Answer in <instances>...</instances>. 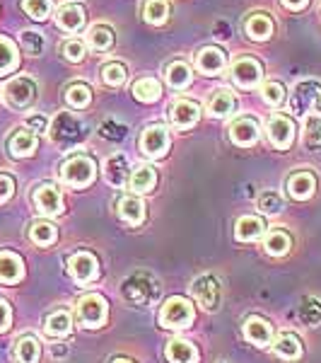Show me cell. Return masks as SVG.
Instances as JSON below:
<instances>
[{
	"instance_id": "9c48e42d",
	"label": "cell",
	"mask_w": 321,
	"mask_h": 363,
	"mask_svg": "<svg viewBox=\"0 0 321 363\" xmlns=\"http://www.w3.org/2000/svg\"><path fill=\"white\" fill-rule=\"evenodd\" d=\"M261 75H264V68L252 56L237 58L235 66H232V78L239 87H256L261 83Z\"/></svg>"
},
{
	"instance_id": "7dc6e473",
	"label": "cell",
	"mask_w": 321,
	"mask_h": 363,
	"mask_svg": "<svg viewBox=\"0 0 321 363\" xmlns=\"http://www.w3.org/2000/svg\"><path fill=\"white\" fill-rule=\"evenodd\" d=\"M22 46L27 49V54L39 56L44 51V37L39 32H22Z\"/></svg>"
},
{
	"instance_id": "5b68a950",
	"label": "cell",
	"mask_w": 321,
	"mask_h": 363,
	"mask_svg": "<svg viewBox=\"0 0 321 363\" xmlns=\"http://www.w3.org/2000/svg\"><path fill=\"white\" fill-rule=\"evenodd\" d=\"M3 97H5V104H8V107L27 109V107H32L34 99H37V83H34L32 78H25V75L13 78L8 85H5Z\"/></svg>"
},
{
	"instance_id": "d6a6232c",
	"label": "cell",
	"mask_w": 321,
	"mask_h": 363,
	"mask_svg": "<svg viewBox=\"0 0 321 363\" xmlns=\"http://www.w3.org/2000/svg\"><path fill=\"white\" fill-rule=\"evenodd\" d=\"M56 225L46 223V220H37V223L29 225V240L39 247H49V245L56 242Z\"/></svg>"
},
{
	"instance_id": "e0dca14e",
	"label": "cell",
	"mask_w": 321,
	"mask_h": 363,
	"mask_svg": "<svg viewBox=\"0 0 321 363\" xmlns=\"http://www.w3.org/2000/svg\"><path fill=\"white\" fill-rule=\"evenodd\" d=\"M25 277V262L15 252H0V284H17Z\"/></svg>"
},
{
	"instance_id": "f6af8a7d",
	"label": "cell",
	"mask_w": 321,
	"mask_h": 363,
	"mask_svg": "<svg viewBox=\"0 0 321 363\" xmlns=\"http://www.w3.org/2000/svg\"><path fill=\"white\" fill-rule=\"evenodd\" d=\"M261 95H264V102H268L271 107H278L285 99V87L280 83H266L261 87Z\"/></svg>"
},
{
	"instance_id": "ab89813d",
	"label": "cell",
	"mask_w": 321,
	"mask_h": 363,
	"mask_svg": "<svg viewBox=\"0 0 321 363\" xmlns=\"http://www.w3.org/2000/svg\"><path fill=\"white\" fill-rule=\"evenodd\" d=\"M90 99H92V90L83 83H75L66 90V102L73 109H85L90 104Z\"/></svg>"
},
{
	"instance_id": "7a4b0ae2",
	"label": "cell",
	"mask_w": 321,
	"mask_h": 363,
	"mask_svg": "<svg viewBox=\"0 0 321 363\" xmlns=\"http://www.w3.org/2000/svg\"><path fill=\"white\" fill-rule=\"evenodd\" d=\"M121 294L133 306H153L160 298V284L153 274H133L131 279L124 281Z\"/></svg>"
},
{
	"instance_id": "ba28073f",
	"label": "cell",
	"mask_w": 321,
	"mask_h": 363,
	"mask_svg": "<svg viewBox=\"0 0 321 363\" xmlns=\"http://www.w3.org/2000/svg\"><path fill=\"white\" fill-rule=\"evenodd\" d=\"M194 298H196L198 306H201L203 310H208V313L218 310V306H220V284H218V279H215L213 274L198 277L194 281Z\"/></svg>"
},
{
	"instance_id": "681fc988",
	"label": "cell",
	"mask_w": 321,
	"mask_h": 363,
	"mask_svg": "<svg viewBox=\"0 0 321 363\" xmlns=\"http://www.w3.org/2000/svg\"><path fill=\"white\" fill-rule=\"evenodd\" d=\"M13 194H15V179L8 177V174H0V203H5Z\"/></svg>"
},
{
	"instance_id": "52a82bcc",
	"label": "cell",
	"mask_w": 321,
	"mask_h": 363,
	"mask_svg": "<svg viewBox=\"0 0 321 363\" xmlns=\"http://www.w3.org/2000/svg\"><path fill=\"white\" fill-rule=\"evenodd\" d=\"M140 150H143V155L153 157V160H157V157L167 155L169 150V131L167 126L162 124H153L148 126L143 133H140Z\"/></svg>"
},
{
	"instance_id": "30bf717a",
	"label": "cell",
	"mask_w": 321,
	"mask_h": 363,
	"mask_svg": "<svg viewBox=\"0 0 321 363\" xmlns=\"http://www.w3.org/2000/svg\"><path fill=\"white\" fill-rule=\"evenodd\" d=\"M70 274L78 284H90L99 277V264H97V257L90 255V252H78L68 259Z\"/></svg>"
},
{
	"instance_id": "74e56055",
	"label": "cell",
	"mask_w": 321,
	"mask_h": 363,
	"mask_svg": "<svg viewBox=\"0 0 321 363\" xmlns=\"http://www.w3.org/2000/svg\"><path fill=\"white\" fill-rule=\"evenodd\" d=\"M305 143L309 150L321 148V116L319 114L305 116Z\"/></svg>"
},
{
	"instance_id": "e575fe53",
	"label": "cell",
	"mask_w": 321,
	"mask_h": 363,
	"mask_svg": "<svg viewBox=\"0 0 321 363\" xmlns=\"http://www.w3.org/2000/svg\"><path fill=\"white\" fill-rule=\"evenodd\" d=\"M143 17L150 25H162L169 17V0H145Z\"/></svg>"
},
{
	"instance_id": "4fadbf2b",
	"label": "cell",
	"mask_w": 321,
	"mask_h": 363,
	"mask_svg": "<svg viewBox=\"0 0 321 363\" xmlns=\"http://www.w3.org/2000/svg\"><path fill=\"white\" fill-rule=\"evenodd\" d=\"M319 95H321V85L317 80H305V83H300L295 87L290 107H293L295 114H307L309 109L314 107V102H317Z\"/></svg>"
},
{
	"instance_id": "5bb4252c",
	"label": "cell",
	"mask_w": 321,
	"mask_h": 363,
	"mask_svg": "<svg viewBox=\"0 0 321 363\" xmlns=\"http://www.w3.org/2000/svg\"><path fill=\"white\" fill-rule=\"evenodd\" d=\"M227 66V56L218 46H203L196 54V68L203 75H220Z\"/></svg>"
},
{
	"instance_id": "44dd1931",
	"label": "cell",
	"mask_w": 321,
	"mask_h": 363,
	"mask_svg": "<svg viewBox=\"0 0 321 363\" xmlns=\"http://www.w3.org/2000/svg\"><path fill=\"white\" fill-rule=\"evenodd\" d=\"M266 233V223L256 216H242L235 225V238L239 242H252V240H259Z\"/></svg>"
},
{
	"instance_id": "816d5d0a",
	"label": "cell",
	"mask_w": 321,
	"mask_h": 363,
	"mask_svg": "<svg viewBox=\"0 0 321 363\" xmlns=\"http://www.w3.org/2000/svg\"><path fill=\"white\" fill-rule=\"evenodd\" d=\"M27 128H32L34 133H44V131H49V121H46L44 116L34 114V116H29V119H27Z\"/></svg>"
},
{
	"instance_id": "d590c367",
	"label": "cell",
	"mask_w": 321,
	"mask_h": 363,
	"mask_svg": "<svg viewBox=\"0 0 321 363\" xmlns=\"http://www.w3.org/2000/svg\"><path fill=\"white\" fill-rule=\"evenodd\" d=\"M133 95L140 102H157L162 95V87L155 78H140L136 85H133Z\"/></svg>"
},
{
	"instance_id": "11a10c76",
	"label": "cell",
	"mask_w": 321,
	"mask_h": 363,
	"mask_svg": "<svg viewBox=\"0 0 321 363\" xmlns=\"http://www.w3.org/2000/svg\"><path fill=\"white\" fill-rule=\"evenodd\" d=\"M51 354H54V356H63V354H66V349H61V347H56L54 351H51Z\"/></svg>"
},
{
	"instance_id": "f546056e",
	"label": "cell",
	"mask_w": 321,
	"mask_h": 363,
	"mask_svg": "<svg viewBox=\"0 0 321 363\" xmlns=\"http://www.w3.org/2000/svg\"><path fill=\"white\" fill-rule=\"evenodd\" d=\"M157 184V172L150 165H140L136 172L131 174V189L138 194H150Z\"/></svg>"
},
{
	"instance_id": "4dcf8cb0",
	"label": "cell",
	"mask_w": 321,
	"mask_h": 363,
	"mask_svg": "<svg viewBox=\"0 0 321 363\" xmlns=\"http://www.w3.org/2000/svg\"><path fill=\"white\" fill-rule=\"evenodd\" d=\"M39 356H42V347L32 335L20 337L15 347V359L17 363H39Z\"/></svg>"
},
{
	"instance_id": "83f0119b",
	"label": "cell",
	"mask_w": 321,
	"mask_h": 363,
	"mask_svg": "<svg viewBox=\"0 0 321 363\" xmlns=\"http://www.w3.org/2000/svg\"><path fill=\"white\" fill-rule=\"evenodd\" d=\"M273 351H276V356H280V359H285V361H297L302 356V342L295 335L285 332V335H280L276 339Z\"/></svg>"
},
{
	"instance_id": "603a6c76",
	"label": "cell",
	"mask_w": 321,
	"mask_h": 363,
	"mask_svg": "<svg viewBox=\"0 0 321 363\" xmlns=\"http://www.w3.org/2000/svg\"><path fill=\"white\" fill-rule=\"evenodd\" d=\"M56 25L61 29H66V32H78V29L85 25V10L75 3L63 5L56 13Z\"/></svg>"
},
{
	"instance_id": "c3c4849f",
	"label": "cell",
	"mask_w": 321,
	"mask_h": 363,
	"mask_svg": "<svg viewBox=\"0 0 321 363\" xmlns=\"http://www.w3.org/2000/svg\"><path fill=\"white\" fill-rule=\"evenodd\" d=\"M99 133L109 140H121V138H126V126L116 124V121H104V124L99 126Z\"/></svg>"
},
{
	"instance_id": "f35d334b",
	"label": "cell",
	"mask_w": 321,
	"mask_h": 363,
	"mask_svg": "<svg viewBox=\"0 0 321 363\" xmlns=\"http://www.w3.org/2000/svg\"><path fill=\"white\" fill-rule=\"evenodd\" d=\"M87 42H90L92 49L107 51V49H112V44H114V32L109 27H104V25H97V27L90 29V34H87Z\"/></svg>"
},
{
	"instance_id": "f5cc1de1",
	"label": "cell",
	"mask_w": 321,
	"mask_h": 363,
	"mask_svg": "<svg viewBox=\"0 0 321 363\" xmlns=\"http://www.w3.org/2000/svg\"><path fill=\"white\" fill-rule=\"evenodd\" d=\"M307 3L309 0H283V5L290 10H302V8H307Z\"/></svg>"
},
{
	"instance_id": "836d02e7",
	"label": "cell",
	"mask_w": 321,
	"mask_h": 363,
	"mask_svg": "<svg viewBox=\"0 0 321 363\" xmlns=\"http://www.w3.org/2000/svg\"><path fill=\"white\" fill-rule=\"evenodd\" d=\"M264 247L268 255L273 257H283L290 252V235L285 230H268L266 240H264Z\"/></svg>"
},
{
	"instance_id": "db71d44e",
	"label": "cell",
	"mask_w": 321,
	"mask_h": 363,
	"mask_svg": "<svg viewBox=\"0 0 321 363\" xmlns=\"http://www.w3.org/2000/svg\"><path fill=\"white\" fill-rule=\"evenodd\" d=\"M312 112H317L321 116V95L317 97V102H314V107H312Z\"/></svg>"
},
{
	"instance_id": "7bdbcfd3",
	"label": "cell",
	"mask_w": 321,
	"mask_h": 363,
	"mask_svg": "<svg viewBox=\"0 0 321 363\" xmlns=\"http://www.w3.org/2000/svg\"><path fill=\"white\" fill-rule=\"evenodd\" d=\"M51 8H54L51 0H22V10L32 20H46L51 15Z\"/></svg>"
},
{
	"instance_id": "bcb514c9",
	"label": "cell",
	"mask_w": 321,
	"mask_h": 363,
	"mask_svg": "<svg viewBox=\"0 0 321 363\" xmlns=\"http://www.w3.org/2000/svg\"><path fill=\"white\" fill-rule=\"evenodd\" d=\"M61 51L70 63H78V61H83V56H85V44L78 42V39H66Z\"/></svg>"
},
{
	"instance_id": "b9f144b4",
	"label": "cell",
	"mask_w": 321,
	"mask_h": 363,
	"mask_svg": "<svg viewBox=\"0 0 321 363\" xmlns=\"http://www.w3.org/2000/svg\"><path fill=\"white\" fill-rule=\"evenodd\" d=\"M102 80L107 83L109 87H119L126 83V66L119 61L114 63H107V66L102 68Z\"/></svg>"
},
{
	"instance_id": "8992f818",
	"label": "cell",
	"mask_w": 321,
	"mask_h": 363,
	"mask_svg": "<svg viewBox=\"0 0 321 363\" xmlns=\"http://www.w3.org/2000/svg\"><path fill=\"white\" fill-rule=\"evenodd\" d=\"M107 313H109V306L104 301V296L99 294H87L78 301V318L83 322L85 327H102L107 322Z\"/></svg>"
},
{
	"instance_id": "cb8c5ba5",
	"label": "cell",
	"mask_w": 321,
	"mask_h": 363,
	"mask_svg": "<svg viewBox=\"0 0 321 363\" xmlns=\"http://www.w3.org/2000/svg\"><path fill=\"white\" fill-rule=\"evenodd\" d=\"M167 359L172 363H196L198 361V349L186 339H172L167 344Z\"/></svg>"
},
{
	"instance_id": "277c9868",
	"label": "cell",
	"mask_w": 321,
	"mask_h": 363,
	"mask_svg": "<svg viewBox=\"0 0 321 363\" xmlns=\"http://www.w3.org/2000/svg\"><path fill=\"white\" fill-rule=\"evenodd\" d=\"M160 325L165 330H186L194 325V306L182 296L167 298L160 310Z\"/></svg>"
},
{
	"instance_id": "8fae6325",
	"label": "cell",
	"mask_w": 321,
	"mask_h": 363,
	"mask_svg": "<svg viewBox=\"0 0 321 363\" xmlns=\"http://www.w3.org/2000/svg\"><path fill=\"white\" fill-rule=\"evenodd\" d=\"M34 206L39 208V213L44 216H58L63 211V196L58 191L56 184H39L34 191Z\"/></svg>"
},
{
	"instance_id": "1f68e13d",
	"label": "cell",
	"mask_w": 321,
	"mask_h": 363,
	"mask_svg": "<svg viewBox=\"0 0 321 363\" xmlns=\"http://www.w3.org/2000/svg\"><path fill=\"white\" fill-rule=\"evenodd\" d=\"M165 78H167V85L169 87H174V90H184V87L191 83V68H189V63H184V61L169 63L167 70H165Z\"/></svg>"
},
{
	"instance_id": "60d3db41",
	"label": "cell",
	"mask_w": 321,
	"mask_h": 363,
	"mask_svg": "<svg viewBox=\"0 0 321 363\" xmlns=\"http://www.w3.org/2000/svg\"><path fill=\"white\" fill-rule=\"evenodd\" d=\"M300 320L305 322V325L309 327H314V325H319L321 322V301L319 298H305L302 301V306H300Z\"/></svg>"
},
{
	"instance_id": "7402d4cb",
	"label": "cell",
	"mask_w": 321,
	"mask_h": 363,
	"mask_svg": "<svg viewBox=\"0 0 321 363\" xmlns=\"http://www.w3.org/2000/svg\"><path fill=\"white\" fill-rule=\"evenodd\" d=\"M116 211H119V218L128 225H140L145 220V206L136 196H121Z\"/></svg>"
},
{
	"instance_id": "6da1fadb",
	"label": "cell",
	"mask_w": 321,
	"mask_h": 363,
	"mask_svg": "<svg viewBox=\"0 0 321 363\" xmlns=\"http://www.w3.org/2000/svg\"><path fill=\"white\" fill-rule=\"evenodd\" d=\"M51 140L61 148H73V145L83 143L87 131H85V124L78 119L73 112H61L56 114V119L51 121Z\"/></svg>"
},
{
	"instance_id": "ee69618b",
	"label": "cell",
	"mask_w": 321,
	"mask_h": 363,
	"mask_svg": "<svg viewBox=\"0 0 321 363\" xmlns=\"http://www.w3.org/2000/svg\"><path fill=\"white\" fill-rule=\"evenodd\" d=\"M259 206H261V211H264V216H276L285 208V201L278 191H264L259 199Z\"/></svg>"
},
{
	"instance_id": "484cf974",
	"label": "cell",
	"mask_w": 321,
	"mask_h": 363,
	"mask_svg": "<svg viewBox=\"0 0 321 363\" xmlns=\"http://www.w3.org/2000/svg\"><path fill=\"white\" fill-rule=\"evenodd\" d=\"M104 177L112 186H126L128 182V160L126 155H114L107 160V167H104Z\"/></svg>"
},
{
	"instance_id": "2e32d148",
	"label": "cell",
	"mask_w": 321,
	"mask_h": 363,
	"mask_svg": "<svg viewBox=\"0 0 321 363\" xmlns=\"http://www.w3.org/2000/svg\"><path fill=\"white\" fill-rule=\"evenodd\" d=\"M259 124L252 119V116H242V119H237L235 124L230 126V136L235 140L237 145H244V148H249V145H254L256 140H259Z\"/></svg>"
},
{
	"instance_id": "7c38bea8",
	"label": "cell",
	"mask_w": 321,
	"mask_h": 363,
	"mask_svg": "<svg viewBox=\"0 0 321 363\" xmlns=\"http://www.w3.org/2000/svg\"><path fill=\"white\" fill-rule=\"evenodd\" d=\"M268 138H271V143L276 145L278 150H288L290 145H293V140H295L293 121H290L288 116H283V114L271 116V121H268Z\"/></svg>"
},
{
	"instance_id": "d6986e66",
	"label": "cell",
	"mask_w": 321,
	"mask_h": 363,
	"mask_svg": "<svg viewBox=\"0 0 321 363\" xmlns=\"http://www.w3.org/2000/svg\"><path fill=\"white\" fill-rule=\"evenodd\" d=\"M244 337H247L254 347H268L273 339V330L264 318H249L244 322Z\"/></svg>"
},
{
	"instance_id": "d4e9b609",
	"label": "cell",
	"mask_w": 321,
	"mask_h": 363,
	"mask_svg": "<svg viewBox=\"0 0 321 363\" xmlns=\"http://www.w3.org/2000/svg\"><path fill=\"white\" fill-rule=\"evenodd\" d=\"M70 330H73V318H70V313H66V310H56V313H51L44 322V332L56 339L68 337Z\"/></svg>"
},
{
	"instance_id": "f1b7e54d",
	"label": "cell",
	"mask_w": 321,
	"mask_h": 363,
	"mask_svg": "<svg viewBox=\"0 0 321 363\" xmlns=\"http://www.w3.org/2000/svg\"><path fill=\"white\" fill-rule=\"evenodd\" d=\"M247 34L252 39H256V42H266V39H271V34H273L271 17H268L266 13H254L247 20Z\"/></svg>"
},
{
	"instance_id": "9f6ffc18",
	"label": "cell",
	"mask_w": 321,
	"mask_h": 363,
	"mask_svg": "<svg viewBox=\"0 0 321 363\" xmlns=\"http://www.w3.org/2000/svg\"><path fill=\"white\" fill-rule=\"evenodd\" d=\"M112 363H133V361H128V359H114Z\"/></svg>"
},
{
	"instance_id": "f907efd6",
	"label": "cell",
	"mask_w": 321,
	"mask_h": 363,
	"mask_svg": "<svg viewBox=\"0 0 321 363\" xmlns=\"http://www.w3.org/2000/svg\"><path fill=\"white\" fill-rule=\"evenodd\" d=\"M13 322V310H10V303L0 298V332H5Z\"/></svg>"
},
{
	"instance_id": "4316f807",
	"label": "cell",
	"mask_w": 321,
	"mask_h": 363,
	"mask_svg": "<svg viewBox=\"0 0 321 363\" xmlns=\"http://www.w3.org/2000/svg\"><path fill=\"white\" fill-rule=\"evenodd\" d=\"M208 112L213 116H218V119H225V116H230L235 112V95H232L230 90H215L213 97H210L208 102Z\"/></svg>"
},
{
	"instance_id": "3957f363",
	"label": "cell",
	"mask_w": 321,
	"mask_h": 363,
	"mask_svg": "<svg viewBox=\"0 0 321 363\" xmlns=\"http://www.w3.org/2000/svg\"><path fill=\"white\" fill-rule=\"evenodd\" d=\"M97 177V162L90 155H73L61 165V179L73 189H85Z\"/></svg>"
},
{
	"instance_id": "ac0fdd59",
	"label": "cell",
	"mask_w": 321,
	"mask_h": 363,
	"mask_svg": "<svg viewBox=\"0 0 321 363\" xmlns=\"http://www.w3.org/2000/svg\"><path fill=\"white\" fill-rule=\"evenodd\" d=\"M201 116V107L191 99H179L172 107V124L177 128H191Z\"/></svg>"
},
{
	"instance_id": "9a60e30c",
	"label": "cell",
	"mask_w": 321,
	"mask_h": 363,
	"mask_svg": "<svg viewBox=\"0 0 321 363\" xmlns=\"http://www.w3.org/2000/svg\"><path fill=\"white\" fill-rule=\"evenodd\" d=\"M37 148H39V138L32 128H20V131H15L8 140V150L13 157H29V155H34Z\"/></svg>"
},
{
	"instance_id": "8d00e7d4",
	"label": "cell",
	"mask_w": 321,
	"mask_h": 363,
	"mask_svg": "<svg viewBox=\"0 0 321 363\" xmlns=\"http://www.w3.org/2000/svg\"><path fill=\"white\" fill-rule=\"evenodd\" d=\"M20 63V54H17V46L10 42V39L0 37V75L10 73V70L17 68Z\"/></svg>"
},
{
	"instance_id": "ffe728a7",
	"label": "cell",
	"mask_w": 321,
	"mask_h": 363,
	"mask_svg": "<svg viewBox=\"0 0 321 363\" xmlns=\"http://www.w3.org/2000/svg\"><path fill=\"white\" fill-rule=\"evenodd\" d=\"M314 189H317V177H314L312 172H307V169L295 172L293 177L288 179V191H290V196L297 199V201L309 199L314 194Z\"/></svg>"
}]
</instances>
